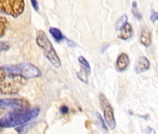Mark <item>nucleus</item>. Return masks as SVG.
Returning <instances> with one entry per match:
<instances>
[{"label":"nucleus","mask_w":158,"mask_h":134,"mask_svg":"<svg viewBox=\"0 0 158 134\" xmlns=\"http://www.w3.org/2000/svg\"><path fill=\"white\" fill-rule=\"evenodd\" d=\"M40 109H17L12 110L4 116L0 117V128H14L35 119L39 115Z\"/></svg>","instance_id":"f257e3e1"},{"label":"nucleus","mask_w":158,"mask_h":134,"mask_svg":"<svg viewBox=\"0 0 158 134\" xmlns=\"http://www.w3.org/2000/svg\"><path fill=\"white\" fill-rule=\"evenodd\" d=\"M36 44L44 51L45 56L47 57V59L49 61V62L55 67V68H60L61 66L60 60L58 54L56 53L50 40L48 39V36L46 35V33L44 31H41V30L37 31Z\"/></svg>","instance_id":"f03ea898"},{"label":"nucleus","mask_w":158,"mask_h":134,"mask_svg":"<svg viewBox=\"0 0 158 134\" xmlns=\"http://www.w3.org/2000/svg\"><path fill=\"white\" fill-rule=\"evenodd\" d=\"M8 75L21 76L25 78H35L41 77V71L38 67L31 62H22L13 65L3 66Z\"/></svg>","instance_id":"7ed1b4c3"},{"label":"nucleus","mask_w":158,"mask_h":134,"mask_svg":"<svg viewBox=\"0 0 158 134\" xmlns=\"http://www.w3.org/2000/svg\"><path fill=\"white\" fill-rule=\"evenodd\" d=\"M26 82L27 78L23 77L8 75L6 79L0 83V92L5 95L16 94L26 84Z\"/></svg>","instance_id":"20e7f679"},{"label":"nucleus","mask_w":158,"mask_h":134,"mask_svg":"<svg viewBox=\"0 0 158 134\" xmlns=\"http://www.w3.org/2000/svg\"><path fill=\"white\" fill-rule=\"evenodd\" d=\"M24 9V0H0V13L2 14L18 18L23 13Z\"/></svg>","instance_id":"39448f33"},{"label":"nucleus","mask_w":158,"mask_h":134,"mask_svg":"<svg viewBox=\"0 0 158 134\" xmlns=\"http://www.w3.org/2000/svg\"><path fill=\"white\" fill-rule=\"evenodd\" d=\"M29 107V102L23 98H6L0 99V109H27Z\"/></svg>","instance_id":"423d86ee"},{"label":"nucleus","mask_w":158,"mask_h":134,"mask_svg":"<svg viewBox=\"0 0 158 134\" xmlns=\"http://www.w3.org/2000/svg\"><path fill=\"white\" fill-rule=\"evenodd\" d=\"M100 101L103 109V115H104V120L106 121V123L108 124V126L111 128H115L116 127V123H115V119H114V109L111 106L109 101L105 98V96L103 94H101L100 97Z\"/></svg>","instance_id":"0eeeda50"},{"label":"nucleus","mask_w":158,"mask_h":134,"mask_svg":"<svg viewBox=\"0 0 158 134\" xmlns=\"http://www.w3.org/2000/svg\"><path fill=\"white\" fill-rule=\"evenodd\" d=\"M150 68V61L145 56H141L138 59L137 63L135 65V72L137 74H141L149 70Z\"/></svg>","instance_id":"6e6552de"},{"label":"nucleus","mask_w":158,"mask_h":134,"mask_svg":"<svg viewBox=\"0 0 158 134\" xmlns=\"http://www.w3.org/2000/svg\"><path fill=\"white\" fill-rule=\"evenodd\" d=\"M129 64V57L126 53H121L116 60V69L119 72H124L127 70Z\"/></svg>","instance_id":"1a4fd4ad"},{"label":"nucleus","mask_w":158,"mask_h":134,"mask_svg":"<svg viewBox=\"0 0 158 134\" xmlns=\"http://www.w3.org/2000/svg\"><path fill=\"white\" fill-rule=\"evenodd\" d=\"M133 36V29L130 23H127L123 28L120 30V33L118 35V37L122 40H128L132 37Z\"/></svg>","instance_id":"9d476101"},{"label":"nucleus","mask_w":158,"mask_h":134,"mask_svg":"<svg viewBox=\"0 0 158 134\" xmlns=\"http://www.w3.org/2000/svg\"><path fill=\"white\" fill-rule=\"evenodd\" d=\"M140 43L144 47H150L152 45V34L147 29H142L139 37Z\"/></svg>","instance_id":"9b49d317"},{"label":"nucleus","mask_w":158,"mask_h":134,"mask_svg":"<svg viewBox=\"0 0 158 134\" xmlns=\"http://www.w3.org/2000/svg\"><path fill=\"white\" fill-rule=\"evenodd\" d=\"M49 33H50V35L53 36V38H54L57 42H60V41H61V40L64 39V36H63L62 33H61L60 30L58 29V28L50 27V28H49Z\"/></svg>","instance_id":"f8f14e48"},{"label":"nucleus","mask_w":158,"mask_h":134,"mask_svg":"<svg viewBox=\"0 0 158 134\" xmlns=\"http://www.w3.org/2000/svg\"><path fill=\"white\" fill-rule=\"evenodd\" d=\"M78 61H79V63H80L81 65H82V68L88 73V75L90 73V71H91V69H90V64H89V62L86 60V58L85 57H83V56H79L78 57Z\"/></svg>","instance_id":"ddd939ff"},{"label":"nucleus","mask_w":158,"mask_h":134,"mask_svg":"<svg viewBox=\"0 0 158 134\" xmlns=\"http://www.w3.org/2000/svg\"><path fill=\"white\" fill-rule=\"evenodd\" d=\"M127 23V15H122L119 19H118V21L116 22V23H115V29L117 30V31H120L122 28H123V26L126 24Z\"/></svg>","instance_id":"4468645a"},{"label":"nucleus","mask_w":158,"mask_h":134,"mask_svg":"<svg viewBox=\"0 0 158 134\" xmlns=\"http://www.w3.org/2000/svg\"><path fill=\"white\" fill-rule=\"evenodd\" d=\"M7 29V19L5 17L0 16V37H2Z\"/></svg>","instance_id":"2eb2a0df"},{"label":"nucleus","mask_w":158,"mask_h":134,"mask_svg":"<svg viewBox=\"0 0 158 134\" xmlns=\"http://www.w3.org/2000/svg\"><path fill=\"white\" fill-rule=\"evenodd\" d=\"M132 13H133L134 17H135L137 20H139V21H140V20H141L142 16L140 15L139 11L138 10L137 2H136V1H133V2H132Z\"/></svg>","instance_id":"dca6fc26"},{"label":"nucleus","mask_w":158,"mask_h":134,"mask_svg":"<svg viewBox=\"0 0 158 134\" xmlns=\"http://www.w3.org/2000/svg\"><path fill=\"white\" fill-rule=\"evenodd\" d=\"M88 76H89L88 73L83 68L77 73V77L80 79L81 81L85 82V83H88Z\"/></svg>","instance_id":"f3484780"},{"label":"nucleus","mask_w":158,"mask_h":134,"mask_svg":"<svg viewBox=\"0 0 158 134\" xmlns=\"http://www.w3.org/2000/svg\"><path fill=\"white\" fill-rule=\"evenodd\" d=\"M9 49H10V44L8 42L0 41V54H1L3 51H7Z\"/></svg>","instance_id":"a211bd4d"},{"label":"nucleus","mask_w":158,"mask_h":134,"mask_svg":"<svg viewBox=\"0 0 158 134\" xmlns=\"http://www.w3.org/2000/svg\"><path fill=\"white\" fill-rule=\"evenodd\" d=\"M7 76H8V74H7L6 70L4 69V67H3V66H2V67H0V83H1L3 80L6 79Z\"/></svg>","instance_id":"6ab92c4d"},{"label":"nucleus","mask_w":158,"mask_h":134,"mask_svg":"<svg viewBox=\"0 0 158 134\" xmlns=\"http://www.w3.org/2000/svg\"><path fill=\"white\" fill-rule=\"evenodd\" d=\"M150 19H151L152 23H155L156 21H158V12H156L154 10H152L151 15H150Z\"/></svg>","instance_id":"aec40b11"},{"label":"nucleus","mask_w":158,"mask_h":134,"mask_svg":"<svg viewBox=\"0 0 158 134\" xmlns=\"http://www.w3.org/2000/svg\"><path fill=\"white\" fill-rule=\"evenodd\" d=\"M31 3H32V6H33L34 10L35 11H38L39 10V5H38L37 0H31Z\"/></svg>","instance_id":"412c9836"},{"label":"nucleus","mask_w":158,"mask_h":134,"mask_svg":"<svg viewBox=\"0 0 158 134\" xmlns=\"http://www.w3.org/2000/svg\"><path fill=\"white\" fill-rule=\"evenodd\" d=\"M97 116H98V118H99L100 122L102 123V128L103 129L107 130V128H106V126H105V123H104V119H102V115H100L99 113H97Z\"/></svg>","instance_id":"4be33fe9"},{"label":"nucleus","mask_w":158,"mask_h":134,"mask_svg":"<svg viewBox=\"0 0 158 134\" xmlns=\"http://www.w3.org/2000/svg\"><path fill=\"white\" fill-rule=\"evenodd\" d=\"M145 134H156V133H155V130H154L152 128L148 127V128H146V129H145Z\"/></svg>","instance_id":"5701e85b"},{"label":"nucleus","mask_w":158,"mask_h":134,"mask_svg":"<svg viewBox=\"0 0 158 134\" xmlns=\"http://www.w3.org/2000/svg\"><path fill=\"white\" fill-rule=\"evenodd\" d=\"M68 112H69V108H68L66 105H62V106L60 107V113H61V114L65 115V114H67Z\"/></svg>","instance_id":"b1692460"},{"label":"nucleus","mask_w":158,"mask_h":134,"mask_svg":"<svg viewBox=\"0 0 158 134\" xmlns=\"http://www.w3.org/2000/svg\"><path fill=\"white\" fill-rule=\"evenodd\" d=\"M109 46H110V44H109V43H105V44H103V45H102V48H101V52H102V53H103L104 51H106V49L109 48Z\"/></svg>","instance_id":"393cba45"},{"label":"nucleus","mask_w":158,"mask_h":134,"mask_svg":"<svg viewBox=\"0 0 158 134\" xmlns=\"http://www.w3.org/2000/svg\"><path fill=\"white\" fill-rule=\"evenodd\" d=\"M66 42H67V44H69V46H70V47H72V48L75 47V44H74L73 42H72L71 40H69V39H66Z\"/></svg>","instance_id":"a878e982"}]
</instances>
